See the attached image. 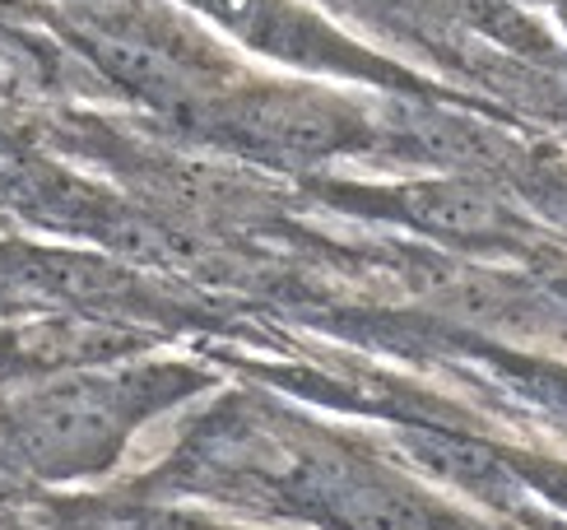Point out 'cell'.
Instances as JSON below:
<instances>
[{
    "instance_id": "6",
    "label": "cell",
    "mask_w": 567,
    "mask_h": 530,
    "mask_svg": "<svg viewBox=\"0 0 567 530\" xmlns=\"http://www.w3.org/2000/svg\"><path fill=\"white\" fill-rule=\"evenodd\" d=\"M400 451L414 461L423 475L461 485L488 502H512L522 493V475H516L493 447L461 438V432H437V428H400Z\"/></svg>"
},
{
    "instance_id": "12",
    "label": "cell",
    "mask_w": 567,
    "mask_h": 530,
    "mask_svg": "<svg viewBox=\"0 0 567 530\" xmlns=\"http://www.w3.org/2000/svg\"><path fill=\"white\" fill-rule=\"evenodd\" d=\"M140 530H224V526H209V521L186 517V512H154V517H145Z\"/></svg>"
},
{
    "instance_id": "8",
    "label": "cell",
    "mask_w": 567,
    "mask_h": 530,
    "mask_svg": "<svg viewBox=\"0 0 567 530\" xmlns=\"http://www.w3.org/2000/svg\"><path fill=\"white\" fill-rule=\"evenodd\" d=\"M233 33L243 42L261 47L270 57L284 61H302V65H340V38H330L317 19H307L298 6H284V0H209Z\"/></svg>"
},
{
    "instance_id": "4",
    "label": "cell",
    "mask_w": 567,
    "mask_h": 530,
    "mask_svg": "<svg viewBox=\"0 0 567 530\" xmlns=\"http://www.w3.org/2000/svg\"><path fill=\"white\" fill-rule=\"evenodd\" d=\"M84 47L116 84L131 89L135 99L154 103L158 112L192 116L209 99L205 70L196 61H186L182 52H173L168 42H158L154 33L122 29V23H99V29H84Z\"/></svg>"
},
{
    "instance_id": "2",
    "label": "cell",
    "mask_w": 567,
    "mask_h": 530,
    "mask_svg": "<svg viewBox=\"0 0 567 530\" xmlns=\"http://www.w3.org/2000/svg\"><path fill=\"white\" fill-rule=\"evenodd\" d=\"M284 485L302 498V508L340 530H461V521L433 508L423 493L372 475L340 451H302Z\"/></svg>"
},
{
    "instance_id": "7",
    "label": "cell",
    "mask_w": 567,
    "mask_h": 530,
    "mask_svg": "<svg viewBox=\"0 0 567 530\" xmlns=\"http://www.w3.org/2000/svg\"><path fill=\"white\" fill-rule=\"evenodd\" d=\"M382 122L400 150L442 167V173H480V167L503 163V154H493L498 144H493L488 131L470 126L465 116L437 112L429 103H391Z\"/></svg>"
},
{
    "instance_id": "1",
    "label": "cell",
    "mask_w": 567,
    "mask_h": 530,
    "mask_svg": "<svg viewBox=\"0 0 567 530\" xmlns=\"http://www.w3.org/2000/svg\"><path fill=\"white\" fill-rule=\"evenodd\" d=\"M135 424V387L122 381H61L14 409V447L42 475H89L107 466Z\"/></svg>"
},
{
    "instance_id": "5",
    "label": "cell",
    "mask_w": 567,
    "mask_h": 530,
    "mask_svg": "<svg viewBox=\"0 0 567 530\" xmlns=\"http://www.w3.org/2000/svg\"><path fill=\"white\" fill-rule=\"evenodd\" d=\"M391 210L405 224H419L452 243H498L512 233V214L503 201L465 177H437V182H410L391 191Z\"/></svg>"
},
{
    "instance_id": "11",
    "label": "cell",
    "mask_w": 567,
    "mask_h": 530,
    "mask_svg": "<svg viewBox=\"0 0 567 530\" xmlns=\"http://www.w3.org/2000/svg\"><path fill=\"white\" fill-rule=\"evenodd\" d=\"M530 201L567 228V167H549V173L530 177Z\"/></svg>"
},
{
    "instance_id": "3",
    "label": "cell",
    "mask_w": 567,
    "mask_h": 530,
    "mask_svg": "<svg viewBox=\"0 0 567 530\" xmlns=\"http://www.w3.org/2000/svg\"><path fill=\"white\" fill-rule=\"evenodd\" d=\"M233 126L251 144H266V150L293 154V159H326V154L353 150L359 140H368V126L359 116L317 89L251 93V99L233 108Z\"/></svg>"
},
{
    "instance_id": "9",
    "label": "cell",
    "mask_w": 567,
    "mask_h": 530,
    "mask_svg": "<svg viewBox=\"0 0 567 530\" xmlns=\"http://www.w3.org/2000/svg\"><path fill=\"white\" fill-rule=\"evenodd\" d=\"M29 275L70 303H107L131 294V265L99 261V256H75V252H38L29 261Z\"/></svg>"
},
{
    "instance_id": "13",
    "label": "cell",
    "mask_w": 567,
    "mask_h": 530,
    "mask_svg": "<svg viewBox=\"0 0 567 530\" xmlns=\"http://www.w3.org/2000/svg\"><path fill=\"white\" fill-rule=\"evenodd\" d=\"M554 294L567 303V275H558V279H554Z\"/></svg>"
},
{
    "instance_id": "10",
    "label": "cell",
    "mask_w": 567,
    "mask_h": 530,
    "mask_svg": "<svg viewBox=\"0 0 567 530\" xmlns=\"http://www.w3.org/2000/svg\"><path fill=\"white\" fill-rule=\"evenodd\" d=\"M516 381L535 396L545 400L549 409H558V415H567V368H545V364H522L516 368Z\"/></svg>"
}]
</instances>
